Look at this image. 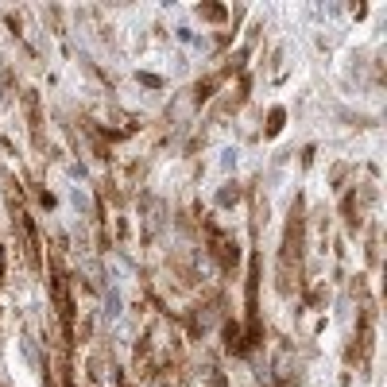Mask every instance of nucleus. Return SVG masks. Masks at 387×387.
I'll list each match as a JSON object with an SVG mask.
<instances>
[{
    "instance_id": "1",
    "label": "nucleus",
    "mask_w": 387,
    "mask_h": 387,
    "mask_svg": "<svg viewBox=\"0 0 387 387\" xmlns=\"http://www.w3.org/2000/svg\"><path fill=\"white\" fill-rule=\"evenodd\" d=\"M302 260H306V217H302V198H295L291 217L283 228V248H279V295H295L302 286Z\"/></svg>"
},
{
    "instance_id": "2",
    "label": "nucleus",
    "mask_w": 387,
    "mask_h": 387,
    "mask_svg": "<svg viewBox=\"0 0 387 387\" xmlns=\"http://www.w3.org/2000/svg\"><path fill=\"white\" fill-rule=\"evenodd\" d=\"M202 233H205V248H210V256L217 260V268L236 271V263H240V244H236V236L225 233L213 217H202Z\"/></svg>"
},
{
    "instance_id": "3",
    "label": "nucleus",
    "mask_w": 387,
    "mask_h": 387,
    "mask_svg": "<svg viewBox=\"0 0 387 387\" xmlns=\"http://www.w3.org/2000/svg\"><path fill=\"white\" fill-rule=\"evenodd\" d=\"M51 302L62 321V341H74V298H70V275L62 271L59 256L51 260Z\"/></svg>"
},
{
    "instance_id": "4",
    "label": "nucleus",
    "mask_w": 387,
    "mask_h": 387,
    "mask_svg": "<svg viewBox=\"0 0 387 387\" xmlns=\"http://www.w3.org/2000/svg\"><path fill=\"white\" fill-rule=\"evenodd\" d=\"M372 202H376V190H372V186H356V190H349L345 198H341V213H345V225L353 228V233H360V228L368 225Z\"/></svg>"
},
{
    "instance_id": "5",
    "label": "nucleus",
    "mask_w": 387,
    "mask_h": 387,
    "mask_svg": "<svg viewBox=\"0 0 387 387\" xmlns=\"http://www.w3.org/2000/svg\"><path fill=\"white\" fill-rule=\"evenodd\" d=\"M89 384L93 387H120V372H117V360H112V353L109 349H93L89 353Z\"/></svg>"
},
{
    "instance_id": "6",
    "label": "nucleus",
    "mask_w": 387,
    "mask_h": 387,
    "mask_svg": "<svg viewBox=\"0 0 387 387\" xmlns=\"http://www.w3.org/2000/svg\"><path fill=\"white\" fill-rule=\"evenodd\" d=\"M228 82H233V85H225V97L217 101V120L228 117V112H236L240 105L248 101V85H252V82H248V74H236V78H228Z\"/></svg>"
},
{
    "instance_id": "7",
    "label": "nucleus",
    "mask_w": 387,
    "mask_h": 387,
    "mask_svg": "<svg viewBox=\"0 0 387 387\" xmlns=\"http://www.w3.org/2000/svg\"><path fill=\"white\" fill-rule=\"evenodd\" d=\"M221 333H225V349L233 356H248V353H252L248 333H244V326H240V321H225V326H221Z\"/></svg>"
},
{
    "instance_id": "8",
    "label": "nucleus",
    "mask_w": 387,
    "mask_h": 387,
    "mask_svg": "<svg viewBox=\"0 0 387 387\" xmlns=\"http://www.w3.org/2000/svg\"><path fill=\"white\" fill-rule=\"evenodd\" d=\"M213 321H217V298H210V302H198V306L190 310V333L202 337L205 329L213 326Z\"/></svg>"
},
{
    "instance_id": "9",
    "label": "nucleus",
    "mask_w": 387,
    "mask_h": 387,
    "mask_svg": "<svg viewBox=\"0 0 387 387\" xmlns=\"http://www.w3.org/2000/svg\"><path fill=\"white\" fill-rule=\"evenodd\" d=\"M225 82H228V78L221 74V70H213V74H205L202 82L194 85V105H205V101H210V97H213V93H217Z\"/></svg>"
},
{
    "instance_id": "10",
    "label": "nucleus",
    "mask_w": 387,
    "mask_h": 387,
    "mask_svg": "<svg viewBox=\"0 0 387 387\" xmlns=\"http://www.w3.org/2000/svg\"><path fill=\"white\" fill-rule=\"evenodd\" d=\"M263 225H268V202H263L260 194L252 190V233L260 236V233H263Z\"/></svg>"
},
{
    "instance_id": "11",
    "label": "nucleus",
    "mask_w": 387,
    "mask_h": 387,
    "mask_svg": "<svg viewBox=\"0 0 387 387\" xmlns=\"http://www.w3.org/2000/svg\"><path fill=\"white\" fill-rule=\"evenodd\" d=\"M240 198H244V190H240V182H225V186H221V190H217V205H221V210H228V205H236V202H240Z\"/></svg>"
},
{
    "instance_id": "12",
    "label": "nucleus",
    "mask_w": 387,
    "mask_h": 387,
    "mask_svg": "<svg viewBox=\"0 0 387 387\" xmlns=\"http://www.w3.org/2000/svg\"><path fill=\"white\" fill-rule=\"evenodd\" d=\"M198 16L210 20V24H221V20H228V8H221V4H198Z\"/></svg>"
},
{
    "instance_id": "13",
    "label": "nucleus",
    "mask_w": 387,
    "mask_h": 387,
    "mask_svg": "<svg viewBox=\"0 0 387 387\" xmlns=\"http://www.w3.org/2000/svg\"><path fill=\"white\" fill-rule=\"evenodd\" d=\"M283 120H286L283 109H271V112H268V128H263V136H268V140H275V136L283 132Z\"/></svg>"
},
{
    "instance_id": "14",
    "label": "nucleus",
    "mask_w": 387,
    "mask_h": 387,
    "mask_svg": "<svg viewBox=\"0 0 387 387\" xmlns=\"http://www.w3.org/2000/svg\"><path fill=\"white\" fill-rule=\"evenodd\" d=\"M368 263L379 268V225H372V233H368Z\"/></svg>"
},
{
    "instance_id": "15",
    "label": "nucleus",
    "mask_w": 387,
    "mask_h": 387,
    "mask_svg": "<svg viewBox=\"0 0 387 387\" xmlns=\"http://www.w3.org/2000/svg\"><path fill=\"white\" fill-rule=\"evenodd\" d=\"M345 178H349V167H345V163H337V167L329 170V182H333L337 190H341V182H345Z\"/></svg>"
},
{
    "instance_id": "16",
    "label": "nucleus",
    "mask_w": 387,
    "mask_h": 387,
    "mask_svg": "<svg viewBox=\"0 0 387 387\" xmlns=\"http://www.w3.org/2000/svg\"><path fill=\"white\" fill-rule=\"evenodd\" d=\"M140 82H143V85H152V89H159L163 78H155V74H140Z\"/></svg>"
}]
</instances>
